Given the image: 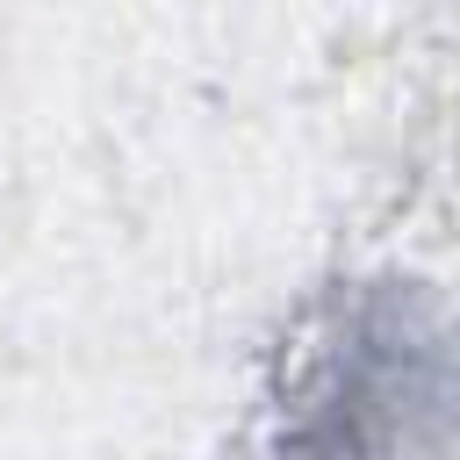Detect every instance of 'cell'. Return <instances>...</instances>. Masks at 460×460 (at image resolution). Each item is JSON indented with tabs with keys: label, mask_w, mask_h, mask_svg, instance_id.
Listing matches in <instances>:
<instances>
[{
	"label": "cell",
	"mask_w": 460,
	"mask_h": 460,
	"mask_svg": "<svg viewBox=\"0 0 460 460\" xmlns=\"http://www.w3.org/2000/svg\"><path fill=\"white\" fill-rule=\"evenodd\" d=\"M266 460H460V309L410 280L352 288L295 359Z\"/></svg>",
	"instance_id": "obj_1"
}]
</instances>
